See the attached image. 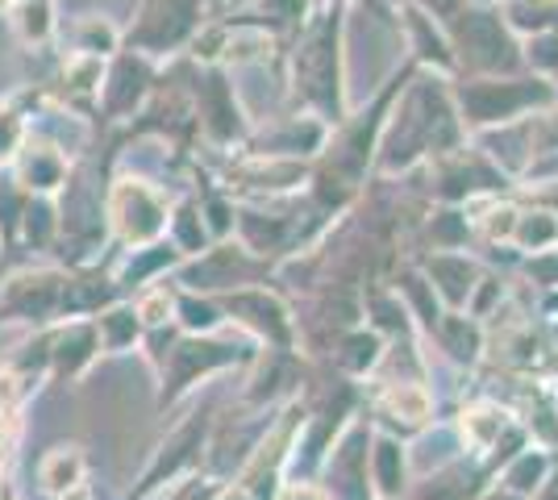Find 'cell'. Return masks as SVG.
I'll return each instance as SVG.
<instances>
[{
    "instance_id": "30bf717a",
    "label": "cell",
    "mask_w": 558,
    "mask_h": 500,
    "mask_svg": "<svg viewBox=\"0 0 558 500\" xmlns=\"http://www.w3.org/2000/svg\"><path fill=\"white\" fill-rule=\"evenodd\" d=\"M537 476H542V459H537V454H521V459L509 467V484L517 488V492H534Z\"/></svg>"
},
{
    "instance_id": "7c38bea8",
    "label": "cell",
    "mask_w": 558,
    "mask_h": 500,
    "mask_svg": "<svg viewBox=\"0 0 558 500\" xmlns=\"http://www.w3.org/2000/svg\"><path fill=\"white\" fill-rule=\"evenodd\" d=\"M550 239H555V221H546V214H537V221L521 225V242L525 246H546Z\"/></svg>"
},
{
    "instance_id": "52a82bcc",
    "label": "cell",
    "mask_w": 558,
    "mask_h": 500,
    "mask_svg": "<svg viewBox=\"0 0 558 500\" xmlns=\"http://www.w3.org/2000/svg\"><path fill=\"white\" fill-rule=\"evenodd\" d=\"M375 479H379L384 497H400L404 492V451L396 442H388V438L375 442Z\"/></svg>"
},
{
    "instance_id": "277c9868",
    "label": "cell",
    "mask_w": 558,
    "mask_h": 500,
    "mask_svg": "<svg viewBox=\"0 0 558 500\" xmlns=\"http://www.w3.org/2000/svg\"><path fill=\"white\" fill-rule=\"evenodd\" d=\"M363 434H350L342 451L329 463V497L333 500H367V463H363Z\"/></svg>"
},
{
    "instance_id": "5bb4252c",
    "label": "cell",
    "mask_w": 558,
    "mask_h": 500,
    "mask_svg": "<svg viewBox=\"0 0 558 500\" xmlns=\"http://www.w3.org/2000/svg\"><path fill=\"white\" fill-rule=\"evenodd\" d=\"M283 500H326V497H322L317 488H308V484H292V488H288V497H283Z\"/></svg>"
},
{
    "instance_id": "4fadbf2b",
    "label": "cell",
    "mask_w": 558,
    "mask_h": 500,
    "mask_svg": "<svg viewBox=\"0 0 558 500\" xmlns=\"http://www.w3.org/2000/svg\"><path fill=\"white\" fill-rule=\"evenodd\" d=\"M17 143H22V121L4 109V113H0V159H9Z\"/></svg>"
},
{
    "instance_id": "3957f363",
    "label": "cell",
    "mask_w": 558,
    "mask_h": 500,
    "mask_svg": "<svg viewBox=\"0 0 558 500\" xmlns=\"http://www.w3.org/2000/svg\"><path fill=\"white\" fill-rule=\"evenodd\" d=\"M546 88H521V84H471L463 88V105L466 113L475 121H500L509 118L512 109H521V105H530V100H542Z\"/></svg>"
},
{
    "instance_id": "6da1fadb",
    "label": "cell",
    "mask_w": 558,
    "mask_h": 500,
    "mask_svg": "<svg viewBox=\"0 0 558 500\" xmlns=\"http://www.w3.org/2000/svg\"><path fill=\"white\" fill-rule=\"evenodd\" d=\"M333 63H338V54H333V29L329 25H317L313 34H308V42L304 50L296 54V84H304V93L308 100H317V105H333V93H338V84H333Z\"/></svg>"
},
{
    "instance_id": "7a4b0ae2",
    "label": "cell",
    "mask_w": 558,
    "mask_h": 500,
    "mask_svg": "<svg viewBox=\"0 0 558 500\" xmlns=\"http://www.w3.org/2000/svg\"><path fill=\"white\" fill-rule=\"evenodd\" d=\"M192 25H196V0H150L134 38L142 47H175Z\"/></svg>"
},
{
    "instance_id": "8fae6325",
    "label": "cell",
    "mask_w": 558,
    "mask_h": 500,
    "mask_svg": "<svg viewBox=\"0 0 558 500\" xmlns=\"http://www.w3.org/2000/svg\"><path fill=\"white\" fill-rule=\"evenodd\" d=\"M105 333H109V346H125V342L138 333L134 313H109V317H105Z\"/></svg>"
},
{
    "instance_id": "9a60e30c",
    "label": "cell",
    "mask_w": 558,
    "mask_h": 500,
    "mask_svg": "<svg viewBox=\"0 0 558 500\" xmlns=\"http://www.w3.org/2000/svg\"><path fill=\"white\" fill-rule=\"evenodd\" d=\"M537 500H558V476L546 479V488H542V497Z\"/></svg>"
},
{
    "instance_id": "8992f818",
    "label": "cell",
    "mask_w": 558,
    "mask_h": 500,
    "mask_svg": "<svg viewBox=\"0 0 558 500\" xmlns=\"http://www.w3.org/2000/svg\"><path fill=\"white\" fill-rule=\"evenodd\" d=\"M117 217H121V230H125L130 239H150V234H159V225H163V209H159L142 188L117 192Z\"/></svg>"
},
{
    "instance_id": "5b68a950",
    "label": "cell",
    "mask_w": 558,
    "mask_h": 500,
    "mask_svg": "<svg viewBox=\"0 0 558 500\" xmlns=\"http://www.w3.org/2000/svg\"><path fill=\"white\" fill-rule=\"evenodd\" d=\"M459 38H463V47L471 50V63H480V68H500V63H509L505 50H512V47L505 42L500 25L492 22L488 13H466L463 25H459Z\"/></svg>"
},
{
    "instance_id": "9c48e42d",
    "label": "cell",
    "mask_w": 558,
    "mask_h": 500,
    "mask_svg": "<svg viewBox=\"0 0 558 500\" xmlns=\"http://www.w3.org/2000/svg\"><path fill=\"white\" fill-rule=\"evenodd\" d=\"M43 479H47L50 488H71L80 479V459L75 454H54L47 463V472H43Z\"/></svg>"
},
{
    "instance_id": "ba28073f",
    "label": "cell",
    "mask_w": 558,
    "mask_h": 500,
    "mask_svg": "<svg viewBox=\"0 0 558 500\" xmlns=\"http://www.w3.org/2000/svg\"><path fill=\"white\" fill-rule=\"evenodd\" d=\"M434 276H442L446 280V296L459 305L466 296V288H471V267H463V263H450V259H442V263H434Z\"/></svg>"
},
{
    "instance_id": "2e32d148",
    "label": "cell",
    "mask_w": 558,
    "mask_h": 500,
    "mask_svg": "<svg viewBox=\"0 0 558 500\" xmlns=\"http://www.w3.org/2000/svg\"><path fill=\"white\" fill-rule=\"evenodd\" d=\"M488 500H517V497H512V492H492Z\"/></svg>"
}]
</instances>
